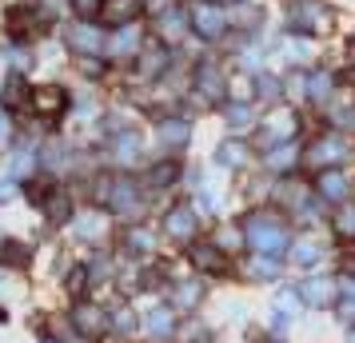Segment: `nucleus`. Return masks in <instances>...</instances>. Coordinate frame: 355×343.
<instances>
[{
	"label": "nucleus",
	"instance_id": "ddd939ff",
	"mask_svg": "<svg viewBox=\"0 0 355 343\" xmlns=\"http://www.w3.org/2000/svg\"><path fill=\"white\" fill-rule=\"evenodd\" d=\"M156 136H160V144L180 148V144H188L192 124H188V120H160V124H156Z\"/></svg>",
	"mask_w": 355,
	"mask_h": 343
},
{
	"label": "nucleus",
	"instance_id": "4468645a",
	"mask_svg": "<svg viewBox=\"0 0 355 343\" xmlns=\"http://www.w3.org/2000/svg\"><path fill=\"white\" fill-rule=\"evenodd\" d=\"M224 120H227V128H236V132L252 128V124H256V108H252L248 100H232L224 108Z\"/></svg>",
	"mask_w": 355,
	"mask_h": 343
},
{
	"label": "nucleus",
	"instance_id": "5701e85b",
	"mask_svg": "<svg viewBox=\"0 0 355 343\" xmlns=\"http://www.w3.org/2000/svg\"><path fill=\"white\" fill-rule=\"evenodd\" d=\"M331 88H336V84H331L327 72H311V76H307V96L311 100H327L331 96Z\"/></svg>",
	"mask_w": 355,
	"mask_h": 343
},
{
	"label": "nucleus",
	"instance_id": "c85d7f7f",
	"mask_svg": "<svg viewBox=\"0 0 355 343\" xmlns=\"http://www.w3.org/2000/svg\"><path fill=\"white\" fill-rule=\"evenodd\" d=\"M140 152V144H136V136H120V144H116V160H132Z\"/></svg>",
	"mask_w": 355,
	"mask_h": 343
},
{
	"label": "nucleus",
	"instance_id": "a19ab883",
	"mask_svg": "<svg viewBox=\"0 0 355 343\" xmlns=\"http://www.w3.org/2000/svg\"><path fill=\"white\" fill-rule=\"evenodd\" d=\"M347 272H352V276H355V256H347Z\"/></svg>",
	"mask_w": 355,
	"mask_h": 343
},
{
	"label": "nucleus",
	"instance_id": "39448f33",
	"mask_svg": "<svg viewBox=\"0 0 355 343\" xmlns=\"http://www.w3.org/2000/svg\"><path fill=\"white\" fill-rule=\"evenodd\" d=\"M196 224H200V220H196V208H192V204H176L172 212L164 216V231H168L172 240H192V236H196Z\"/></svg>",
	"mask_w": 355,
	"mask_h": 343
},
{
	"label": "nucleus",
	"instance_id": "f8f14e48",
	"mask_svg": "<svg viewBox=\"0 0 355 343\" xmlns=\"http://www.w3.org/2000/svg\"><path fill=\"white\" fill-rule=\"evenodd\" d=\"M68 40H72V49L76 52H100L104 44H108L104 33L92 28V24H72V28H68Z\"/></svg>",
	"mask_w": 355,
	"mask_h": 343
},
{
	"label": "nucleus",
	"instance_id": "2eb2a0df",
	"mask_svg": "<svg viewBox=\"0 0 355 343\" xmlns=\"http://www.w3.org/2000/svg\"><path fill=\"white\" fill-rule=\"evenodd\" d=\"M76 327L84 335H104L108 331V315L100 308H76Z\"/></svg>",
	"mask_w": 355,
	"mask_h": 343
},
{
	"label": "nucleus",
	"instance_id": "37998d69",
	"mask_svg": "<svg viewBox=\"0 0 355 343\" xmlns=\"http://www.w3.org/2000/svg\"><path fill=\"white\" fill-rule=\"evenodd\" d=\"M0 319H4V311H0Z\"/></svg>",
	"mask_w": 355,
	"mask_h": 343
},
{
	"label": "nucleus",
	"instance_id": "f03ea898",
	"mask_svg": "<svg viewBox=\"0 0 355 343\" xmlns=\"http://www.w3.org/2000/svg\"><path fill=\"white\" fill-rule=\"evenodd\" d=\"M327 24H331V17H327V8H323L320 0H291L288 4V28H295V33L315 36Z\"/></svg>",
	"mask_w": 355,
	"mask_h": 343
},
{
	"label": "nucleus",
	"instance_id": "79ce46f5",
	"mask_svg": "<svg viewBox=\"0 0 355 343\" xmlns=\"http://www.w3.org/2000/svg\"><path fill=\"white\" fill-rule=\"evenodd\" d=\"M347 343H355V331H352V335H347Z\"/></svg>",
	"mask_w": 355,
	"mask_h": 343
},
{
	"label": "nucleus",
	"instance_id": "6e6552de",
	"mask_svg": "<svg viewBox=\"0 0 355 343\" xmlns=\"http://www.w3.org/2000/svg\"><path fill=\"white\" fill-rule=\"evenodd\" d=\"M320 196L339 204V200L352 196V176L347 172H339V168H323L320 172Z\"/></svg>",
	"mask_w": 355,
	"mask_h": 343
},
{
	"label": "nucleus",
	"instance_id": "72a5a7b5",
	"mask_svg": "<svg viewBox=\"0 0 355 343\" xmlns=\"http://www.w3.org/2000/svg\"><path fill=\"white\" fill-rule=\"evenodd\" d=\"M152 180H156V184H172V180H176V164H160Z\"/></svg>",
	"mask_w": 355,
	"mask_h": 343
},
{
	"label": "nucleus",
	"instance_id": "4be33fe9",
	"mask_svg": "<svg viewBox=\"0 0 355 343\" xmlns=\"http://www.w3.org/2000/svg\"><path fill=\"white\" fill-rule=\"evenodd\" d=\"M291 160H295V144H291V140H284V144H275L272 152H268V168H275V172H284Z\"/></svg>",
	"mask_w": 355,
	"mask_h": 343
},
{
	"label": "nucleus",
	"instance_id": "7ed1b4c3",
	"mask_svg": "<svg viewBox=\"0 0 355 343\" xmlns=\"http://www.w3.org/2000/svg\"><path fill=\"white\" fill-rule=\"evenodd\" d=\"M188 20H192V28L204 36V40H216V36H224V28H227V12L220 4H192V8H188Z\"/></svg>",
	"mask_w": 355,
	"mask_h": 343
},
{
	"label": "nucleus",
	"instance_id": "b1692460",
	"mask_svg": "<svg viewBox=\"0 0 355 343\" xmlns=\"http://www.w3.org/2000/svg\"><path fill=\"white\" fill-rule=\"evenodd\" d=\"M252 276L256 279H275L279 276V263H275L272 256H256V260H252Z\"/></svg>",
	"mask_w": 355,
	"mask_h": 343
},
{
	"label": "nucleus",
	"instance_id": "393cba45",
	"mask_svg": "<svg viewBox=\"0 0 355 343\" xmlns=\"http://www.w3.org/2000/svg\"><path fill=\"white\" fill-rule=\"evenodd\" d=\"M256 92H259V100H275L279 96V80H275L272 72H259L256 76Z\"/></svg>",
	"mask_w": 355,
	"mask_h": 343
},
{
	"label": "nucleus",
	"instance_id": "9d476101",
	"mask_svg": "<svg viewBox=\"0 0 355 343\" xmlns=\"http://www.w3.org/2000/svg\"><path fill=\"white\" fill-rule=\"evenodd\" d=\"M136 52H140V28H136V24H124V28L108 40V56L128 60V56H136Z\"/></svg>",
	"mask_w": 355,
	"mask_h": 343
},
{
	"label": "nucleus",
	"instance_id": "ea45409f",
	"mask_svg": "<svg viewBox=\"0 0 355 343\" xmlns=\"http://www.w3.org/2000/svg\"><path fill=\"white\" fill-rule=\"evenodd\" d=\"M8 136H12V124H8V116L0 112V144H8Z\"/></svg>",
	"mask_w": 355,
	"mask_h": 343
},
{
	"label": "nucleus",
	"instance_id": "bb28decb",
	"mask_svg": "<svg viewBox=\"0 0 355 343\" xmlns=\"http://www.w3.org/2000/svg\"><path fill=\"white\" fill-rule=\"evenodd\" d=\"M140 4H144V0H116V4H112V17L116 20H128V17H136V12H140Z\"/></svg>",
	"mask_w": 355,
	"mask_h": 343
},
{
	"label": "nucleus",
	"instance_id": "e433bc0d",
	"mask_svg": "<svg viewBox=\"0 0 355 343\" xmlns=\"http://www.w3.org/2000/svg\"><path fill=\"white\" fill-rule=\"evenodd\" d=\"M116 327H120V335H128L132 327H136V315H132V311H120V315H116Z\"/></svg>",
	"mask_w": 355,
	"mask_h": 343
},
{
	"label": "nucleus",
	"instance_id": "4c0bfd02",
	"mask_svg": "<svg viewBox=\"0 0 355 343\" xmlns=\"http://www.w3.org/2000/svg\"><path fill=\"white\" fill-rule=\"evenodd\" d=\"M220 236H224V240H220V247H236V244H240V231H236V228L220 231Z\"/></svg>",
	"mask_w": 355,
	"mask_h": 343
},
{
	"label": "nucleus",
	"instance_id": "f257e3e1",
	"mask_svg": "<svg viewBox=\"0 0 355 343\" xmlns=\"http://www.w3.org/2000/svg\"><path fill=\"white\" fill-rule=\"evenodd\" d=\"M243 231H248V244L256 247L259 256H279L288 252V228L275 220V216H248L243 220Z\"/></svg>",
	"mask_w": 355,
	"mask_h": 343
},
{
	"label": "nucleus",
	"instance_id": "f704fd0d",
	"mask_svg": "<svg viewBox=\"0 0 355 343\" xmlns=\"http://www.w3.org/2000/svg\"><path fill=\"white\" fill-rule=\"evenodd\" d=\"M336 228H339V231H355V208H343V212H339Z\"/></svg>",
	"mask_w": 355,
	"mask_h": 343
},
{
	"label": "nucleus",
	"instance_id": "c9c22d12",
	"mask_svg": "<svg viewBox=\"0 0 355 343\" xmlns=\"http://www.w3.org/2000/svg\"><path fill=\"white\" fill-rule=\"evenodd\" d=\"M132 252H148V247H152V236H148V231H132Z\"/></svg>",
	"mask_w": 355,
	"mask_h": 343
},
{
	"label": "nucleus",
	"instance_id": "473e14b6",
	"mask_svg": "<svg viewBox=\"0 0 355 343\" xmlns=\"http://www.w3.org/2000/svg\"><path fill=\"white\" fill-rule=\"evenodd\" d=\"M160 68H164V52H148V56H144V76L160 72Z\"/></svg>",
	"mask_w": 355,
	"mask_h": 343
},
{
	"label": "nucleus",
	"instance_id": "1a4fd4ad",
	"mask_svg": "<svg viewBox=\"0 0 355 343\" xmlns=\"http://www.w3.org/2000/svg\"><path fill=\"white\" fill-rule=\"evenodd\" d=\"M192 263L200 267V272H208V276H220L224 272V247L220 244H192Z\"/></svg>",
	"mask_w": 355,
	"mask_h": 343
},
{
	"label": "nucleus",
	"instance_id": "58836bf2",
	"mask_svg": "<svg viewBox=\"0 0 355 343\" xmlns=\"http://www.w3.org/2000/svg\"><path fill=\"white\" fill-rule=\"evenodd\" d=\"M339 319H343V324H355V299H347V304L339 308Z\"/></svg>",
	"mask_w": 355,
	"mask_h": 343
},
{
	"label": "nucleus",
	"instance_id": "6ab92c4d",
	"mask_svg": "<svg viewBox=\"0 0 355 343\" xmlns=\"http://www.w3.org/2000/svg\"><path fill=\"white\" fill-rule=\"evenodd\" d=\"M216 160L224 164V168H240V164H248V144H240V140H224V144L216 148Z\"/></svg>",
	"mask_w": 355,
	"mask_h": 343
},
{
	"label": "nucleus",
	"instance_id": "a878e982",
	"mask_svg": "<svg viewBox=\"0 0 355 343\" xmlns=\"http://www.w3.org/2000/svg\"><path fill=\"white\" fill-rule=\"evenodd\" d=\"M176 304L180 308H196V304H200V283H180L176 288Z\"/></svg>",
	"mask_w": 355,
	"mask_h": 343
},
{
	"label": "nucleus",
	"instance_id": "dca6fc26",
	"mask_svg": "<svg viewBox=\"0 0 355 343\" xmlns=\"http://www.w3.org/2000/svg\"><path fill=\"white\" fill-rule=\"evenodd\" d=\"M196 84H200V92H204L208 100H220V96H224V76H220V68H216V64H204V68H200Z\"/></svg>",
	"mask_w": 355,
	"mask_h": 343
},
{
	"label": "nucleus",
	"instance_id": "f3484780",
	"mask_svg": "<svg viewBox=\"0 0 355 343\" xmlns=\"http://www.w3.org/2000/svg\"><path fill=\"white\" fill-rule=\"evenodd\" d=\"M323 256V247L315 244V240H300V244H291V263L295 267H315Z\"/></svg>",
	"mask_w": 355,
	"mask_h": 343
},
{
	"label": "nucleus",
	"instance_id": "20e7f679",
	"mask_svg": "<svg viewBox=\"0 0 355 343\" xmlns=\"http://www.w3.org/2000/svg\"><path fill=\"white\" fill-rule=\"evenodd\" d=\"M352 156V148H347V140L343 136H323V140H315V144L307 148V164L311 168H331V164H343Z\"/></svg>",
	"mask_w": 355,
	"mask_h": 343
},
{
	"label": "nucleus",
	"instance_id": "0eeeda50",
	"mask_svg": "<svg viewBox=\"0 0 355 343\" xmlns=\"http://www.w3.org/2000/svg\"><path fill=\"white\" fill-rule=\"evenodd\" d=\"M33 108L52 120V116H60L68 108V92L64 88H56V84H40V88L33 92Z\"/></svg>",
	"mask_w": 355,
	"mask_h": 343
},
{
	"label": "nucleus",
	"instance_id": "aec40b11",
	"mask_svg": "<svg viewBox=\"0 0 355 343\" xmlns=\"http://www.w3.org/2000/svg\"><path fill=\"white\" fill-rule=\"evenodd\" d=\"M144 327H148V335H156V340H164V335H172V311H148V319H144Z\"/></svg>",
	"mask_w": 355,
	"mask_h": 343
},
{
	"label": "nucleus",
	"instance_id": "412c9836",
	"mask_svg": "<svg viewBox=\"0 0 355 343\" xmlns=\"http://www.w3.org/2000/svg\"><path fill=\"white\" fill-rule=\"evenodd\" d=\"M76 236H80V240H100V236H104V216H96V212L80 216V220H76Z\"/></svg>",
	"mask_w": 355,
	"mask_h": 343
},
{
	"label": "nucleus",
	"instance_id": "c756f323",
	"mask_svg": "<svg viewBox=\"0 0 355 343\" xmlns=\"http://www.w3.org/2000/svg\"><path fill=\"white\" fill-rule=\"evenodd\" d=\"M8 168H12V176H28V168H33V152H17Z\"/></svg>",
	"mask_w": 355,
	"mask_h": 343
},
{
	"label": "nucleus",
	"instance_id": "9b49d317",
	"mask_svg": "<svg viewBox=\"0 0 355 343\" xmlns=\"http://www.w3.org/2000/svg\"><path fill=\"white\" fill-rule=\"evenodd\" d=\"M112 208L120 216H136L144 204H140V192H136V184L132 180H116L112 184Z\"/></svg>",
	"mask_w": 355,
	"mask_h": 343
},
{
	"label": "nucleus",
	"instance_id": "7c9ffc66",
	"mask_svg": "<svg viewBox=\"0 0 355 343\" xmlns=\"http://www.w3.org/2000/svg\"><path fill=\"white\" fill-rule=\"evenodd\" d=\"M20 96H24V80H20V76H12V80H8V88H4V104H17Z\"/></svg>",
	"mask_w": 355,
	"mask_h": 343
},
{
	"label": "nucleus",
	"instance_id": "2f4dec72",
	"mask_svg": "<svg viewBox=\"0 0 355 343\" xmlns=\"http://www.w3.org/2000/svg\"><path fill=\"white\" fill-rule=\"evenodd\" d=\"M100 4H104V0H72V8H76L80 17H92V12H100Z\"/></svg>",
	"mask_w": 355,
	"mask_h": 343
},
{
	"label": "nucleus",
	"instance_id": "cd10ccee",
	"mask_svg": "<svg viewBox=\"0 0 355 343\" xmlns=\"http://www.w3.org/2000/svg\"><path fill=\"white\" fill-rule=\"evenodd\" d=\"M300 304H304V295L295 292V288H288V292H279V311H288V315H295V311H300Z\"/></svg>",
	"mask_w": 355,
	"mask_h": 343
},
{
	"label": "nucleus",
	"instance_id": "a211bd4d",
	"mask_svg": "<svg viewBox=\"0 0 355 343\" xmlns=\"http://www.w3.org/2000/svg\"><path fill=\"white\" fill-rule=\"evenodd\" d=\"M188 24H192V20L184 17L180 8H168V12H164V17H160V36H164V40H180V36H184V28H188Z\"/></svg>",
	"mask_w": 355,
	"mask_h": 343
},
{
	"label": "nucleus",
	"instance_id": "423d86ee",
	"mask_svg": "<svg viewBox=\"0 0 355 343\" xmlns=\"http://www.w3.org/2000/svg\"><path fill=\"white\" fill-rule=\"evenodd\" d=\"M300 295H304V304H311V308H331L339 288H336L331 276H315V279H307L304 288H300Z\"/></svg>",
	"mask_w": 355,
	"mask_h": 343
}]
</instances>
